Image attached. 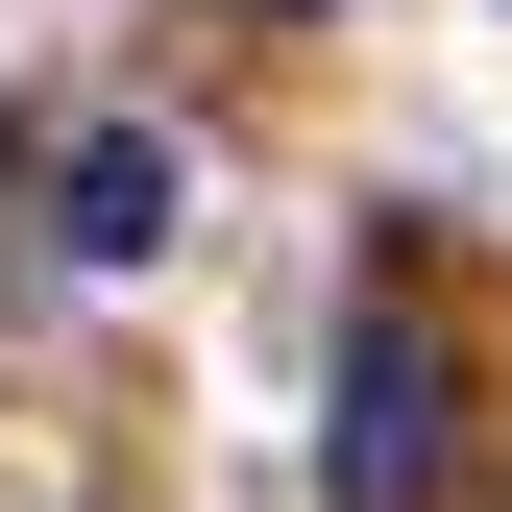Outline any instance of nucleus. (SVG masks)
Instances as JSON below:
<instances>
[{
  "mask_svg": "<svg viewBox=\"0 0 512 512\" xmlns=\"http://www.w3.org/2000/svg\"><path fill=\"white\" fill-rule=\"evenodd\" d=\"M342 488H366V512H415V488H439V342H415V317L342 366Z\"/></svg>",
  "mask_w": 512,
  "mask_h": 512,
  "instance_id": "2",
  "label": "nucleus"
},
{
  "mask_svg": "<svg viewBox=\"0 0 512 512\" xmlns=\"http://www.w3.org/2000/svg\"><path fill=\"white\" fill-rule=\"evenodd\" d=\"M244 25H317V0H244Z\"/></svg>",
  "mask_w": 512,
  "mask_h": 512,
  "instance_id": "3",
  "label": "nucleus"
},
{
  "mask_svg": "<svg viewBox=\"0 0 512 512\" xmlns=\"http://www.w3.org/2000/svg\"><path fill=\"white\" fill-rule=\"evenodd\" d=\"M171 220H196V147L171 122H74L49 147V244L74 269H171Z\"/></svg>",
  "mask_w": 512,
  "mask_h": 512,
  "instance_id": "1",
  "label": "nucleus"
}]
</instances>
